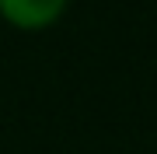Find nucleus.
I'll use <instances>...</instances> for the list:
<instances>
[{
	"instance_id": "nucleus-1",
	"label": "nucleus",
	"mask_w": 157,
	"mask_h": 154,
	"mask_svg": "<svg viewBox=\"0 0 157 154\" xmlns=\"http://www.w3.org/2000/svg\"><path fill=\"white\" fill-rule=\"evenodd\" d=\"M67 0H0V14L21 28H42L56 21Z\"/></svg>"
}]
</instances>
